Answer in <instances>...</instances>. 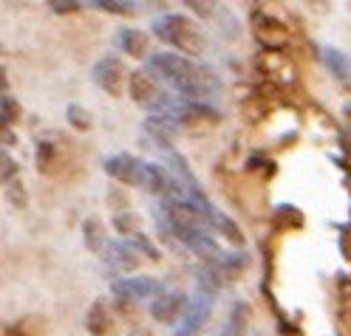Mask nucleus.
Listing matches in <instances>:
<instances>
[{
	"instance_id": "nucleus-1",
	"label": "nucleus",
	"mask_w": 351,
	"mask_h": 336,
	"mask_svg": "<svg viewBox=\"0 0 351 336\" xmlns=\"http://www.w3.org/2000/svg\"><path fill=\"white\" fill-rule=\"evenodd\" d=\"M147 71L159 82H165L167 88H173L184 102L207 105L210 99L221 94V77H218L210 65H202L190 57L173 54V51L150 54Z\"/></svg>"
},
{
	"instance_id": "nucleus-2",
	"label": "nucleus",
	"mask_w": 351,
	"mask_h": 336,
	"mask_svg": "<svg viewBox=\"0 0 351 336\" xmlns=\"http://www.w3.org/2000/svg\"><path fill=\"white\" fill-rule=\"evenodd\" d=\"M153 34H156L165 46H170L176 54L182 57H202L207 51V37L202 26L193 17L179 14V12H167L162 17L153 20Z\"/></svg>"
},
{
	"instance_id": "nucleus-3",
	"label": "nucleus",
	"mask_w": 351,
	"mask_h": 336,
	"mask_svg": "<svg viewBox=\"0 0 351 336\" xmlns=\"http://www.w3.org/2000/svg\"><path fill=\"white\" fill-rule=\"evenodd\" d=\"M128 94L139 107L150 110V114H162V110L167 107V102H170V96L162 91V82L147 68L128 71Z\"/></svg>"
},
{
	"instance_id": "nucleus-4",
	"label": "nucleus",
	"mask_w": 351,
	"mask_h": 336,
	"mask_svg": "<svg viewBox=\"0 0 351 336\" xmlns=\"http://www.w3.org/2000/svg\"><path fill=\"white\" fill-rule=\"evenodd\" d=\"M99 255H102V266L111 272L114 280L128 277L130 272H136L142 263V252L130 240H108Z\"/></svg>"
},
{
	"instance_id": "nucleus-5",
	"label": "nucleus",
	"mask_w": 351,
	"mask_h": 336,
	"mask_svg": "<svg viewBox=\"0 0 351 336\" xmlns=\"http://www.w3.org/2000/svg\"><path fill=\"white\" fill-rule=\"evenodd\" d=\"M34 164L43 175H54L69 164V142L60 133H43L34 147Z\"/></svg>"
},
{
	"instance_id": "nucleus-6",
	"label": "nucleus",
	"mask_w": 351,
	"mask_h": 336,
	"mask_svg": "<svg viewBox=\"0 0 351 336\" xmlns=\"http://www.w3.org/2000/svg\"><path fill=\"white\" fill-rule=\"evenodd\" d=\"M114 297L119 302H139V300H153L156 294H162V280L156 277H145V274H128L114 280L111 285Z\"/></svg>"
},
{
	"instance_id": "nucleus-7",
	"label": "nucleus",
	"mask_w": 351,
	"mask_h": 336,
	"mask_svg": "<svg viewBox=\"0 0 351 336\" xmlns=\"http://www.w3.org/2000/svg\"><path fill=\"white\" fill-rule=\"evenodd\" d=\"M213 300L210 294H204V291H195L193 300H187V308L182 313V320L179 325H176L173 336H195L210 320V313H213Z\"/></svg>"
},
{
	"instance_id": "nucleus-8",
	"label": "nucleus",
	"mask_w": 351,
	"mask_h": 336,
	"mask_svg": "<svg viewBox=\"0 0 351 336\" xmlns=\"http://www.w3.org/2000/svg\"><path fill=\"white\" fill-rule=\"evenodd\" d=\"M91 77H94V82L102 88V91L111 94V96H122L125 82H128L125 62H122L117 54H105L102 60H97Z\"/></svg>"
},
{
	"instance_id": "nucleus-9",
	"label": "nucleus",
	"mask_w": 351,
	"mask_h": 336,
	"mask_svg": "<svg viewBox=\"0 0 351 336\" xmlns=\"http://www.w3.org/2000/svg\"><path fill=\"white\" fill-rule=\"evenodd\" d=\"M105 172L114 178V181L125 184V187H139L142 181V167L145 161L136 159L134 153H114L111 159H105Z\"/></svg>"
},
{
	"instance_id": "nucleus-10",
	"label": "nucleus",
	"mask_w": 351,
	"mask_h": 336,
	"mask_svg": "<svg viewBox=\"0 0 351 336\" xmlns=\"http://www.w3.org/2000/svg\"><path fill=\"white\" fill-rule=\"evenodd\" d=\"M184 308H187V297L182 291H162V294L150 300V317L162 325H173L182 320Z\"/></svg>"
},
{
	"instance_id": "nucleus-11",
	"label": "nucleus",
	"mask_w": 351,
	"mask_h": 336,
	"mask_svg": "<svg viewBox=\"0 0 351 336\" xmlns=\"http://www.w3.org/2000/svg\"><path fill=\"white\" fill-rule=\"evenodd\" d=\"M255 37H258V42H263V49L275 51V49H280L283 42H287L289 31L272 14H255Z\"/></svg>"
},
{
	"instance_id": "nucleus-12",
	"label": "nucleus",
	"mask_w": 351,
	"mask_h": 336,
	"mask_svg": "<svg viewBox=\"0 0 351 336\" xmlns=\"http://www.w3.org/2000/svg\"><path fill=\"white\" fill-rule=\"evenodd\" d=\"M85 331L91 336H114L117 333V320L111 313V305L105 300H97L85 313Z\"/></svg>"
},
{
	"instance_id": "nucleus-13",
	"label": "nucleus",
	"mask_w": 351,
	"mask_h": 336,
	"mask_svg": "<svg viewBox=\"0 0 351 336\" xmlns=\"http://www.w3.org/2000/svg\"><path fill=\"white\" fill-rule=\"evenodd\" d=\"M117 42H119V49H122L128 57H134V60H145L147 51H150V37H147V31L134 29V26L122 29L119 37H117Z\"/></svg>"
},
{
	"instance_id": "nucleus-14",
	"label": "nucleus",
	"mask_w": 351,
	"mask_h": 336,
	"mask_svg": "<svg viewBox=\"0 0 351 336\" xmlns=\"http://www.w3.org/2000/svg\"><path fill=\"white\" fill-rule=\"evenodd\" d=\"M139 190L153 192V195H165V192L170 190V172H167L162 164L145 161V167H142V181H139Z\"/></svg>"
},
{
	"instance_id": "nucleus-15",
	"label": "nucleus",
	"mask_w": 351,
	"mask_h": 336,
	"mask_svg": "<svg viewBox=\"0 0 351 336\" xmlns=\"http://www.w3.org/2000/svg\"><path fill=\"white\" fill-rule=\"evenodd\" d=\"M82 240L88 246V252H102L108 235H105V223L99 218H85L82 220Z\"/></svg>"
},
{
	"instance_id": "nucleus-16",
	"label": "nucleus",
	"mask_w": 351,
	"mask_h": 336,
	"mask_svg": "<svg viewBox=\"0 0 351 336\" xmlns=\"http://www.w3.org/2000/svg\"><path fill=\"white\" fill-rule=\"evenodd\" d=\"M323 60H326V65H328V71H332V77H337L340 82H348V79H351V60H348L343 51L326 49V51H323Z\"/></svg>"
},
{
	"instance_id": "nucleus-17",
	"label": "nucleus",
	"mask_w": 351,
	"mask_h": 336,
	"mask_svg": "<svg viewBox=\"0 0 351 336\" xmlns=\"http://www.w3.org/2000/svg\"><path fill=\"white\" fill-rule=\"evenodd\" d=\"M244 325H247V305L235 302L230 317H227V325L221 328V333L218 336H244Z\"/></svg>"
},
{
	"instance_id": "nucleus-18",
	"label": "nucleus",
	"mask_w": 351,
	"mask_h": 336,
	"mask_svg": "<svg viewBox=\"0 0 351 336\" xmlns=\"http://www.w3.org/2000/svg\"><path fill=\"white\" fill-rule=\"evenodd\" d=\"M65 119H69V125L74 130H91V125H94L91 110L82 107V105H69V110H65Z\"/></svg>"
},
{
	"instance_id": "nucleus-19",
	"label": "nucleus",
	"mask_w": 351,
	"mask_h": 336,
	"mask_svg": "<svg viewBox=\"0 0 351 336\" xmlns=\"http://www.w3.org/2000/svg\"><path fill=\"white\" fill-rule=\"evenodd\" d=\"M0 116H3L9 125H14L20 116H23V107L12 94H0Z\"/></svg>"
},
{
	"instance_id": "nucleus-20",
	"label": "nucleus",
	"mask_w": 351,
	"mask_h": 336,
	"mask_svg": "<svg viewBox=\"0 0 351 336\" xmlns=\"http://www.w3.org/2000/svg\"><path fill=\"white\" fill-rule=\"evenodd\" d=\"M6 198H9V204H14L17 209H23L29 204V195H26V187L20 178H14V181L6 184Z\"/></svg>"
},
{
	"instance_id": "nucleus-21",
	"label": "nucleus",
	"mask_w": 351,
	"mask_h": 336,
	"mask_svg": "<svg viewBox=\"0 0 351 336\" xmlns=\"http://www.w3.org/2000/svg\"><path fill=\"white\" fill-rule=\"evenodd\" d=\"M17 178V161L6 150H0V184H9Z\"/></svg>"
},
{
	"instance_id": "nucleus-22",
	"label": "nucleus",
	"mask_w": 351,
	"mask_h": 336,
	"mask_svg": "<svg viewBox=\"0 0 351 336\" xmlns=\"http://www.w3.org/2000/svg\"><path fill=\"white\" fill-rule=\"evenodd\" d=\"M102 12H111V14H130L134 12V3H125V0H97L94 3Z\"/></svg>"
},
{
	"instance_id": "nucleus-23",
	"label": "nucleus",
	"mask_w": 351,
	"mask_h": 336,
	"mask_svg": "<svg viewBox=\"0 0 351 336\" xmlns=\"http://www.w3.org/2000/svg\"><path fill=\"white\" fill-rule=\"evenodd\" d=\"M14 144H17V133H14V125H9L3 116H0V150L14 147Z\"/></svg>"
},
{
	"instance_id": "nucleus-24",
	"label": "nucleus",
	"mask_w": 351,
	"mask_h": 336,
	"mask_svg": "<svg viewBox=\"0 0 351 336\" xmlns=\"http://www.w3.org/2000/svg\"><path fill=\"white\" fill-rule=\"evenodd\" d=\"M49 9L57 12V14H71V12L82 9V3H74V0H51Z\"/></svg>"
},
{
	"instance_id": "nucleus-25",
	"label": "nucleus",
	"mask_w": 351,
	"mask_h": 336,
	"mask_svg": "<svg viewBox=\"0 0 351 336\" xmlns=\"http://www.w3.org/2000/svg\"><path fill=\"white\" fill-rule=\"evenodd\" d=\"M6 85H9V77H6V68L0 65V94H6Z\"/></svg>"
},
{
	"instance_id": "nucleus-26",
	"label": "nucleus",
	"mask_w": 351,
	"mask_h": 336,
	"mask_svg": "<svg viewBox=\"0 0 351 336\" xmlns=\"http://www.w3.org/2000/svg\"><path fill=\"white\" fill-rule=\"evenodd\" d=\"M0 54H6V46H3V42H0Z\"/></svg>"
}]
</instances>
